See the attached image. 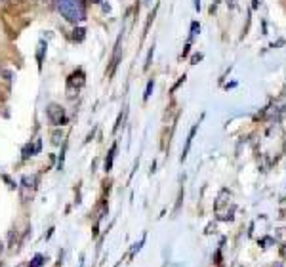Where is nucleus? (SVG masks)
Returning <instances> with one entry per match:
<instances>
[{
  "instance_id": "obj_1",
  "label": "nucleus",
  "mask_w": 286,
  "mask_h": 267,
  "mask_svg": "<svg viewBox=\"0 0 286 267\" xmlns=\"http://www.w3.org/2000/svg\"><path fill=\"white\" fill-rule=\"evenodd\" d=\"M57 12L69 21V23H80L86 19V4L84 0H54Z\"/></svg>"
},
{
  "instance_id": "obj_2",
  "label": "nucleus",
  "mask_w": 286,
  "mask_h": 267,
  "mask_svg": "<svg viewBox=\"0 0 286 267\" xmlns=\"http://www.w3.org/2000/svg\"><path fill=\"white\" fill-rule=\"evenodd\" d=\"M46 114H48V120H50V124H54V126H63V124L67 122L65 109H63L59 103H50V105H48Z\"/></svg>"
},
{
  "instance_id": "obj_3",
  "label": "nucleus",
  "mask_w": 286,
  "mask_h": 267,
  "mask_svg": "<svg viewBox=\"0 0 286 267\" xmlns=\"http://www.w3.org/2000/svg\"><path fill=\"white\" fill-rule=\"evenodd\" d=\"M82 86H84V73L82 71H75L73 75L69 76V80H67V97L73 99Z\"/></svg>"
},
{
  "instance_id": "obj_4",
  "label": "nucleus",
  "mask_w": 286,
  "mask_h": 267,
  "mask_svg": "<svg viewBox=\"0 0 286 267\" xmlns=\"http://www.w3.org/2000/svg\"><path fill=\"white\" fill-rule=\"evenodd\" d=\"M114 153H116V143H113V147H111V149H109V153H107V159H105V164H103L105 172H111V168H113Z\"/></svg>"
},
{
  "instance_id": "obj_5",
  "label": "nucleus",
  "mask_w": 286,
  "mask_h": 267,
  "mask_svg": "<svg viewBox=\"0 0 286 267\" xmlns=\"http://www.w3.org/2000/svg\"><path fill=\"white\" fill-rule=\"evenodd\" d=\"M197 130H199V126H193V128H191L189 138H187V143H185V149H183V155H181V161H185V159H187V153H189V149H191V142H193V138H195Z\"/></svg>"
},
{
  "instance_id": "obj_6",
  "label": "nucleus",
  "mask_w": 286,
  "mask_h": 267,
  "mask_svg": "<svg viewBox=\"0 0 286 267\" xmlns=\"http://www.w3.org/2000/svg\"><path fill=\"white\" fill-rule=\"evenodd\" d=\"M38 181L37 176H25L23 178V187H27V189H31V187H35V183Z\"/></svg>"
},
{
  "instance_id": "obj_7",
  "label": "nucleus",
  "mask_w": 286,
  "mask_h": 267,
  "mask_svg": "<svg viewBox=\"0 0 286 267\" xmlns=\"http://www.w3.org/2000/svg\"><path fill=\"white\" fill-rule=\"evenodd\" d=\"M44 265V256L42 254H37V256L31 259V263H29V267H42Z\"/></svg>"
},
{
  "instance_id": "obj_8",
  "label": "nucleus",
  "mask_w": 286,
  "mask_h": 267,
  "mask_svg": "<svg viewBox=\"0 0 286 267\" xmlns=\"http://www.w3.org/2000/svg\"><path fill=\"white\" fill-rule=\"evenodd\" d=\"M44 42H40L38 44V50H37V61H38V65H42V57H44Z\"/></svg>"
},
{
  "instance_id": "obj_9",
  "label": "nucleus",
  "mask_w": 286,
  "mask_h": 267,
  "mask_svg": "<svg viewBox=\"0 0 286 267\" xmlns=\"http://www.w3.org/2000/svg\"><path fill=\"white\" fill-rule=\"evenodd\" d=\"M199 33H200V25H199V23H197V21H195V23H191V37H189V42H191V40H193L195 37H197Z\"/></svg>"
},
{
  "instance_id": "obj_10",
  "label": "nucleus",
  "mask_w": 286,
  "mask_h": 267,
  "mask_svg": "<svg viewBox=\"0 0 286 267\" xmlns=\"http://www.w3.org/2000/svg\"><path fill=\"white\" fill-rule=\"evenodd\" d=\"M73 33H75V35H73V38H75V40H78V42H80V40H84V33H86V31L82 27L75 29Z\"/></svg>"
},
{
  "instance_id": "obj_11",
  "label": "nucleus",
  "mask_w": 286,
  "mask_h": 267,
  "mask_svg": "<svg viewBox=\"0 0 286 267\" xmlns=\"http://www.w3.org/2000/svg\"><path fill=\"white\" fill-rule=\"evenodd\" d=\"M153 88H155V82L149 80V82H147V88H145V94H143V99H149V97H151Z\"/></svg>"
},
{
  "instance_id": "obj_12",
  "label": "nucleus",
  "mask_w": 286,
  "mask_h": 267,
  "mask_svg": "<svg viewBox=\"0 0 286 267\" xmlns=\"http://www.w3.org/2000/svg\"><path fill=\"white\" fill-rule=\"evenodd\" d=\"M61 138H63V134L59 132V130L54 132L52 134V143H54V145H59V143H61Z\"/></svg>"
},
{
  "instance_id": "obj_13",
  "label": "nucleus",
  "mask_w": 286,
  "mask_h": 267,
  "mask_svg": "<svg viewBox=\"0 0 286 267\" xmlns=\"http://www.w3.org/2000/svg\"><path fill=\"white\" fill-rule=\"evenodd\" d=\"M153 54H155V48H151V50H149V56H147V61H145V69H149V65H151Z\"/></svg>"
},
{
  "instance_id": "obj_14",
  "label": "nucleus",
  "mask_w": 286,
  "mask_h": 267,
  "mask_svg": "<svg viewBox=\"0 0 286 267\" xmlns=\"http://www.w3.org/2000/svg\"><path fill=\"white\" fill-rule=\"evenodd\" d=\"M200 59H202V56H200V54H199V56H193V63H197V61H200Z\"/></svg>"
},
{
  "instance_id": "obj_15",
  "label": "nucleus",
  "mask_w": 286,
  "mask_h": 267,
  "mask_svg": "<svg viewBox=\"0 0 286 267\" xmlns=\"http://www.w3.org/2000/svg\"><path fill=\"white\" fill-rule=\"evenodd\" d=\"M195 10H200V0H195Z\"/></svg>"
},
{
  "instance_id": "obj_16",
  "label": "nucleus",
  "mask_w": 286,
  "mask_h": 267,
  "mask_svg": "<svg viewBox=\"0 0 286 267\" xmlns=\"http://www.w3.org/2000/svg\"><path fill=\"white\" fill-rule=\"evenodd\" d=\"M37 2H42V4H50V2H54V0H37Z\"/></svg>"
},
{
  "instance_id": "obj_17",
  "label": "nucleus",
  "mask_w": 286,
  "mask_h": 267,
  "mask_svg": "<svg viewBox=\"0 0 286 267\" xmlns=\"http://www.w3.org/2000/svg\"><path fill=\"white\" fill-rule=\"evenodd\" d=\"M103 0H92V4H101Z\"/></svg>"
},
{
  "instance_id": "obj_18",
  "label": "nucleus",
  "mask_w": 286,
  "mask_h": 267,
  "mask_svg": "<svg viewBox=\"0 0 286 267\" xmlns=\"http://www.w3.org/2000/svg\"><path fill=\"white\" fill-rule=\"evenodd\" d=\"M282 254L286 256V244H284V248H282Z\"/></svg>"
},
{
  "instance_id": "obj_19",
  "label": "nucleus",
  "mask_w": 286,
  "mask_h": 267,
  "mask_svg": "<svg viewBox=\"0 0 286 267\" xmlns=\"http://www.w3.org/2000/svg\"><path fill=\"white\" fill-rule=\"evenodd\" d=\"M149 2H151V0H143V4H149Z\"/></svg>"
},
{
  "instance_id": "obj_20",
  "label": "nucleus",
  "mask_w": 286,
  "mask_h": 267,
  "mask_svg": "<svg viewBox=\"0 0 286 267\" xmlns=\"http://www.w3.org/2000/svg\"><path fill=\"white\" fill-rule=\"evenodd\" d=\"M0 254H2V244H0Z\"/></svg>"
},
{
  "instance_id": "obj_21",
  "label": "nucleus",
  "mask_w": 286,
  "mask_h": 267,
  "mask_svg": "<svg viewBox=\"0 0 286 267\" xmlns=\"http://www.w3.org/2000/svg\"><path fill=\"white\" fill-rule=\"evenodd\" d=\"M4 2H12V0H4Z\"/></svg>"
}]
</instances>
